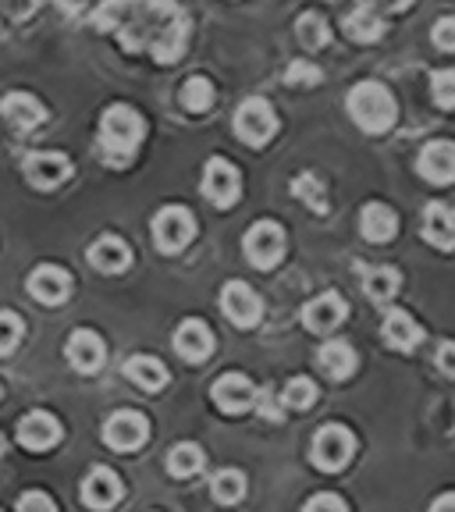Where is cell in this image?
Returning a JSON list of instances; mask_svg holds the SVG:
<instances>
[{"mask_svg": "<svg viewBox=\"0 0 455 512\" xmlns=\"http://www.w3.org/2000/svg\"><path fill=\"white\" fill-rule=\"evenodd\" d=\"M64 356H68V363H72L75 370H82V374H96L100 363H104V338L89 328H75L72 335H68V345H64Z\"/></svg>", "mask_w": 455, "mask_h": 512, "instance_id": "19", "label": "cell"}, {"mask_svg": "<svg viewBox=\"0 0 455 512\" xmlns=\"http://www.w3.org/2000/svg\"><path fill=\"white\" fill-rule=\"evenodd\" d=\"M239 192H242V178H239V171H235L232 160L210 157L207 168H203V196H207L214 207L224 210L239 200Z\"/></svg>", "mask_w": 455, "mask_h": 512, "instance_id": "9", "label": "cell"}, {"mask_svg": "<svg viewBox=\"0 0 455 512\" xmlns=\"http://www.w3.org/2000/svg\"><path fill=\"white\" fill-rule=\"evenodd\" d=\"M431 40H434V47H438V50H448V54H452V50H455V18L452 15H445V18H438V22H434Z\"/></svg>", "mask_w": 455, "mask_h": 512, "instance_id": "38", "label": "cell"}, {"mask_svg": "<svg viewBox=\"0 0 455 512\" xmlns=\"http://www.w3.org/2000/svg\"><path fill=\"white\" fill-rule=\"evenodd\" d=\"M438 370L441 374H448V377H455V342H441L438 345Z\"/></svg>", "mask_w": 455, "mask_h": 512, "instance_id": "42", "label": "cell"}, {"mask_svg": "<svg viewBox=\"0 0 455 512\" xmlns=\"http://www.w3.org/2000/svg\"><path fill=\"white\" fill-rule=\"evenodd\" d=\"M0 114H4V121H8L15 132H36V128L47 121L43 104L29 93H8L0 100Z\"/></svg>", "mask_w": 455, "mask_h": 512, "instance_id": "20", "label": "cell"}, {"mask_svg": "<svg viewBox=\"0 0 455 512\" xmlns=\"http://www.w3.org/2000/svg\"><path fill=\"white\" fill-rule=\"evenodd\" d=\"M345 36L356 43H377L384 36V18L374 4H356L342 22Z\"/></svg>", "mask_w": 455, "mask_h": 512, "instance_id": "23", "label": "cell"}, {"mask_svg": "<svg viewBox=\"0 0 455 512\" xmlns=\"http://www.w3.org/2000/svg\"><path fill=\"white\" fill-rule=\"evenodd\" d=\"M89 264L104 274H121L132 264V249H128V242L118 239V235H100V239L89 246Z\"/></svg>", "mask_w": 455, "mask_h": 512, "instance_id": "21", "label": "cell"}, {"mask_svg": "<svg viewBox=\"0 0 455 512\" xmlns=\"http://www.w3.org/2000/svg\"><path fill=\"white\" fill-rule=\"evenodd\" d=\"M360 274H363V292H367V299L381 306L392 303L402 285L399 271H392V267H360Z\"/></svg>", "mask_w": 455, "mask_h": 512, "instance_id": "28", "label": "cell"}, {"mask_svg": "<svg viewBox=\"0 0 455 512\" xmlns=\"http://www.w3.org/2000/svg\"><path fill=\"white\" fill-rule=\"evenodd\" d=\"M143 136H146V121L139 118L136 107L114 104V107H107L104 118H100V139H96V146H100V157H104L111 168H125V164H132V157H136Z\"/></svg>", "mask_w": 455, "mask_h": 512, "instance_id": "2", "label": "cell"}, {"mask_svg": "<svg viewBox=\"0 0 455 512\" xmlns=\"http://www.w3.org/2000/svg\"><path fill=\"white\" fill-rule=\"evenodd\" d=\"M274 132H278V114H274L271 100H264V96L242 100L235 111V136L249 146H264Z\"/></svg>", "mask_w": 455, "mask_h": 512, "instance_id": "6", "label": "cell"}, {"mask_svg": "<svg viewBox=\"0 0 455 512\" xmlns=\"http://www.w3.org/2000/svg\"><path fill=\"white\" fill-rule=\"evenodd\" d=\"M175 352L182 356L185 363H203L210 360V352H214V331L203 324V320L189 317L178 324L175 331Z\"/></svg>", "mask_w": 455, "mask_h": 512, "instance_id": "18", "label": "cell"}, {"mask_svg": "<svg viewBox=\"0 0 455 512\" xmlns=\"http://www.w3.org/2000/svg\"><path fill=\"white\" fill-rule=\"evenodd\" d=\"M296 29H299V40H303L306 50H320L324 43L331 40L328 22H324V15H317V11H306V15H299Z\"/></svg>", "mask_w": 455, "mask_h": 512, "instance_id": "32", "label": "cell"}, {"mask_svg": "<svg viewBox=\"0 0 455 512\" xmlns=\"http://www.w3.org/2000/svg\"><path fill=\"white\" fill-rule=\"evenodd\" d=\"M210 495H214V502L221 505H235L246 498V473L242 470H217L214 480H210Z\"/></svg>", "mask_w": 455, "mask_h": 512, "instance_id": "30", "label": "cell"}, {"mask_svg": "<svg viewBox=\"0 0 455 512\" xmlns=\"http://www.w3.org/2000/svg\"><path fill=\"white\" fill-rule=\"evenodd\" d=\"M356 349L349 342H324L317 349V367L331 377V381H345L356 370Z\"/></svg>", "mask_w": 455, "mask_h": 512, "instance_id": "25", "label": "cell"}, {"mask_svg": "<svg viewBox=\"0 0 455 512\" xmlns=\"http://www.w3.org/2000/svg\"><path fill=\"white\" fill-rule=\"evenodd\" d=\"M121 495H125L121 477L114 470H107V466H96V470H89V477L82 480V502L96 512L114 509V505L121 502Z\"/></svg>", "mask_w": 455, "mask_h": 512, "instance_id": "14", "label": "cell"}, {"mask_svg": "<svg viewBox=\"0 0 455 512\" xmlns=\"http://www.w3.org/2000/svg\"><path fill=\"white\" fill-rule=\"evenodd\" d=\"M221 310L235 328H256L260 317H264V303L246 281H228L221 288Z\"/></svg>", "mask_w": 455, "mask_h": 512, "instance_id": "10", "label": "cell"}, {"mask_svg": "<svg viewBox=\"0 0 455 512\" xmlns=\"http://www.w3.org/2000/svg\"><path fill=\"white\" fill-rule=\"evenodd\" d=\"M256 413L260 416H267V420H278L281 413H285V406H281V399H274V392L271 388H260V392H256Z\"/></svg>", "mask_w": 455, "mask_h": 512, "instance_id": "40", "label": "cell"}, {"mask_svg": "<svg viewBox=\"0 0 455 512\" xmlns=\"http://www.w3.org/2000/svg\"><path fill=\"white\" fill-rule=\"evenodd\" d=\"M424 239L434 249H455V214L445 203H431L424 210Z\"/></svg>", "mask_w": 455, "mask_h": 512, "instance_id": "26", "label": "cell"}, {"mask_svg": "<svg viewBox=\"0 0 455 512\" xmlns=\"http://www.w3.org/2000/svg\"><path fill=\"white\" fill-rule=\"evenodd\" d=\"M203 463H207V456H203V448L192 445V441H182V445H175L168 452V473L178 480L196 477V473L203 470Z\"/></svg>", "mask_w": 455, "mask_h": 512, "instance_id": "29", "label": "cell"}, {"mask_svg": "<svg viewBox=\"0 0 455 512\" xmlns=\"http://www.w3.org/2000/svg\"><path fill=\"white\" fill-rule=\"evenodd\" d=\"M210 399H214V406L221 409V413L239 416V413H246V409H253L256 388H253V381H249V377L224 374V377H217L214 388H210Z\"/></svg>", "mask_w": 455, "mask_h": 512, "instance_id": "11", "label": "cell"}, {"mask_svg": "<svg viewBox=\"0 0 455 512\" xmlns=\"http://www.w3.org/2000/svg\"><path fill=\"white\" fill-rule=\"evenodd\" d=\"M360 232L367 242H392L399 232V214L384 203H367L360 210Z\"/></svg>", "mask_w": 455, "mask_h": 512, "instance_id": "24", "label": "cell"}, {"mask_svg": "<svg viewBox=\"0 0 455 512\" xmlns=\"http://www.w3.org/2000/svg\"><path fill=\"white\" fill-rule=\"evenodd\" d=\"M352 456H356V438H352V431H349V427H342V424L320 427L317 438H313V445H310L313 466H317V470H324V473L345 470V466L352 463Z\"/></svg>", "mask_w": 455, "mask_h": 512, "instance_id": "4", "label": "cell"}, {"mask_svg": "<svg viewBox=\"0 0 455 512\" xmlns=\"http://www.w3.org/2000/svg\"><path fill=\"white\" fill-rule=\"evenodd\" d=\"M146 438H150V424L136 409H121V413L107 416L104 445L114 448V452H136V448L146 445Z\"/></svg>", "mask_w": 455, "mask_h": 512, "instance_id": "8", "label": "cell"}, {"mask_svg": "<svg viewBox=\"0 0 455 512\" xmlns=\"http://www.w3.org/2000/svg\"><path fill=\"white\" fill-rule=\"evenodd\" d=\"M431 100L445 111H455V68H438L431 75Z\"/></svg>", "mask_w": 455, "mask_h": 512, "instance_id": "35", "label": "cell"}, {"mask_svg": "<svg viewBox=\"0 0 455 512\" xmlns=\"http://www.w3.org/2000/svg\"><path fill=\"white\" fill-rule=\"evenodd\" d=\"M118 18H121V8H118V4H104V8H100V11H96V15H93V25H96V29H114V25H118Z\"/></svg>", "mask_w": 455, "mask_h": 512, "instance_id": "43", "label": "cell"}, {"mask_svg": "<svg viewBox=\"0 0 455 512\" xmlns=\"http://www.w3.org/2000/svg\"><path fill=\"white\" fill-rule=\"evenodd\" d=\"M345 111H349V118L363 132L381 136V132H388L395 125L399 107H395V96L388 93V86H381V82H356L349 89V96H345Z\"/></svg>", "mask_w": 455, "mask_h": 512, "instance_id": "3", "label": "cell"}, {"mask_svg": "<svg viewBox=\"0 0 455 512\" xmlns=\"http://www.w3.org/2000/svg\"><path fill=\"white\" fill-rule=\"evenodd\" d=\"M345 313H349L345 299L338 296V292H324V296L310 299V303L303 306V324L313 335H328V331H335L338 324H342Z\"/></svg>", "mask_w": 455, "mask_h": 512, "instance_id": "17", "label": "cell"}, {"mask_svg": "<svg viewBox=\"0 0 455 512\" xmlns=\"http://www.w3.org/2000/svg\"><path fill=\"white\" fill-rule=\"evenodd\" d=\"M182 107L192 114L210 111V107H214V86H210L203 75H192V79L182 86Z\"/></svg>", "mask_w": 455, "mask_h": 512, "instance_id": "31", "label": "cell"}, {"mask_svg": "<svg viewBox=\"0 0 455 512\" xmlns=\"http://www.w3.org/2000/svg\"><path fill=\"white\" fill-rule=\"evenodd\" d=\"M242 253H246V260L256 267V271H271V267H278L281 256H285V232H281V224L256 221L246 232V239H242Z\"/></svg>", "mask_w": 455, "mask_h": 512, "instance_id": "5", "label": "cell"}, {"mask_svg": "<svg viewBox=\"0 0 455 512\" xmlns=\"http://www.w3.org/2000/svg\"><path fill=\"white\" fill-rule=\"evenodd\" d=\"M22 168H25V178H29L36 189H57V185L68 182V175H72V160L64 157V153L43 150V153H29Z\"/></svg>", "mask_w": 455, "mask_h": 512, "instance_id": "12", "label": "cell"}, {"mask_svg": "<svg viewBox=\"0 0 455 512\" xmlns=\"http://www.w3.org/2000/svg\"><path fill=\"white\" fill-rule=\"evenodd\" d=\"M285 82H288V86H299V89H303V86H317V82H320V68H313L310 61H292L285 68Z\"/></svg>", "mask_w": 455, "mask_h": 512, "instance_id": "37", "label": "cell"}, {"mask_svg": "<svg viewBox=\"0 0 455 512\" xmlns=\"http://www.w3.org/2000/svg\"><path fill=\"white\" fill-rule=\"evenodd\" d=\"M125 377L143 392H160L168 384V367L157 356H132V360H125Z\"/></svg>", "mask_w": 455, "mask_h": 512, "instance_id": "27", "label": "cell"}, {"mask_svg": "<svg viewBox=\"0 0 455 512\" xmlns=\"http://www.w3.org/2000/svg\"><path fill=\"white\" fill-rule=\"evenodd\" d=\"M416 171L434 185H452L455 182V143L448 139H434L420 150L416 157Z\"/></svg>", "mask_w": 455, "mask_h": 512, "instance_id": "15", "label": "cell"}, {"mask_svg": "<svg viewBox=\"0 0 455 512\" xmlns=\"http://www.w3.org/2000/svg\"><path fill=\"white\" fill-rule=\"evenodd\" d=\"M0 456H4V438H0Z\"/></svg>", "mask_w": 455, "mask_h": 512, "instance_id": "45", "label": "cell"}, {"mask_svg": "<svg viewBox=\"0 0 455 512\" xmlns=\"http://www.w3.org/2000/svg\"><path fill=\"white\" fill-rule=\"evenodd\" d=\"M22 320L15 317V313L0 310V356H8V352L18 349V342H22Z\"/></svg>", "mask_w": 455, "mask_h": 512, "instance_id": "36", "label": "cell"}, {"mask_svg": "<svg viewBox=\"0 0 455 512\" xmlns=\"http://www.w3.org/2000/svg\"><path fill=\"white\" fill-rule=\"evenodd\" d=\"M292 192H296L299 200H303L310 210H317V214H324V210H328V200H324V185H320V178H313V171L299 175L296 182H292Z\"/></svg>", "mask_w": 455, "mask_h": 512, "instance_id": "34", "label": "cell"}, {"mask_svg": "<svg viewBox=\"0 0 455 512\" xmlns=\"http://www.w3.org/2000/svg\"><path fill=\"white\" fill-rule=\"evenodd\" d=\"M153 242H157L160 253H182L185 246L196 235V221L185 207H164L153 217Z\"/></svg>", "mask_w": 455, "mask_h": 512, "instance_id": "7", "label": "cell"}, {"mask_svg": "<svg viewBox=\"0 0 455 512\" xmlns=\"http://www.w3.org/2000/svg\"><path fill=\"white\" fill-rule=\"evenodd\" d=\"M431 512H455V491H448V495H441L438 502L431 505Z\"/></svg>", "mask_w": 455, "mask_h": 512, "instance_id": "44", "label": "cell"}, {"mask_svg": "<svg viewBox=\"0 0 455 512\" xmlns=\"http://www.w3.org/2000/svg\"><path fill=\"white\" fill-rule=\"evenodd\" d=\"M29 292H32V299H40L43 306H57L72 296V274L57 264H40L29 274Z\"/></svg>", "mask_w": 455, "mask_h": 512, "instance_id": "16", "label": "cell"}, {"mask_svg": "<svg viewBox=\"0 0 455 512\" xmlns=\"http://www.w3.org/2000/svg\"><path fill=\"white\" fill-rule=\"evenodd\" d=\"M303 512H349V509H345V502L338 495L324 491V495H313L310 502L303 505Z\"/></svg>", "mask_w": 455, "mask_h": 512, "instance_id": "41", "label": "cell"}, {"mask_svg": "<svg viewBox=\"0 0 455 512\" xmlns=\"http://www.w3.org/2000/svg\"><path fill=\"white\" fill-rule=\"evenodd\" d=\"M61 441V424L43 409H32L18 420V445L29 452H50Z\"/></svg>", "mask_w": 455, "mask_h": 512, "instance_id": "13", "label": "cell"}, {"mask_svg": "<svg viewBox=\"0 0 455 512\" xmlns=\"http://www.w3.org/2000/svg\"><path fill=\"white\" fill-rule=\"evenodd\" d=\"M381 335H384V342L392 345V349H399V352H413L416 345L424 342V328L416 324L409 313H402V310H392L388 317H384V324H381Z\"/></svg>", "mask_w": 455, "mask_h": 512, "instance_id": "22", "label": "cell"}, {"mask_svg": "<svg viewBox=\"0 0 455 512\" xmlns=\"http://www.w3.org/2000/svg\"><path fill=\"white\" fill-rule=\"evenodd\" d=\"M18 512H57V505L50 502L47 491H25L18 498Z\"/></svg>", "mask_w": 455, "mask_h": 512, "instance_id": "39", "label": "cell"}, {"mask_svg": "<svg viewBox=\"0 0 455 512\" xmlns=\"http://www.w3.org/2000/svg\"><path fill=\"white\" fill-rule=\"evenodd\" d=\"M146 29H139V36L132 43H125L128 50L146 47L157 61H178L185 50V40H189V22H185L182 8L175 4H153V8L143 11ZM136 29V25H132Z\"/></svg>", "mask_w": 455, "mask_h": 512, "instance_id": "1", "label": "cell"}, {"mask_svg": "<svg viewBox=\"0 0 455 512\" xmlns=\"http://www.w3.org/2000/svg\"><path fill=\"white\" fill-rule=\"evenodd\" d=\"M317 402V384L310 377H292V381L281 388V406L288 409H310Z\"/></svg>", "mask_w": 455, "mask_h": 512, "instance_id": "33", "label": "cell"}]
</instances>
